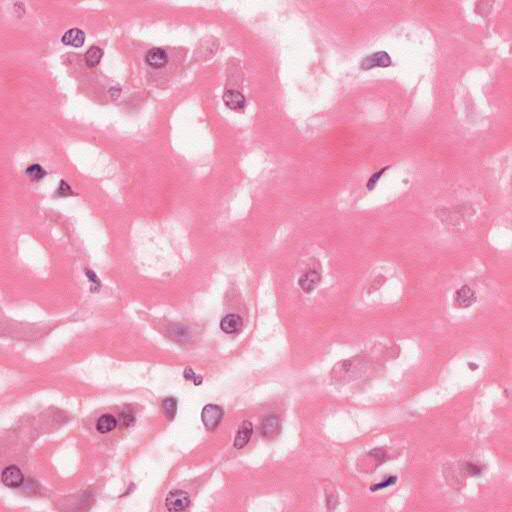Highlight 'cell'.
<instances>
[{
    "label": "cell",
    "instance_id": "obj_3",
    "mask_svg": "<svg viewBox=\"0 0 512 512\" xmlns=\"http://www.w3.org/2000/svg\"><path fill=\"white\" fill-rule=\"evenodd\" d=\"M391 64L392 60L389 54L385 51H378L363 58L361 67L363 70H369L374 67H389Z\"/></svg>",
    "mask_w": 512,
    "mask_h": 512
},
{
    "label": "cell",
    "instance_id": "obj_1",
    "mask_svg": "<svg viewBox=\"0 0 512 512\" xmlns=\"http://www.w3.org/2000/svg\"><path fill=\"white\" fill-rule=\"evenodd\" d=\"M189 504V495L180 489L171 490L165 499V506L169 511H183Z\"/></svg>",
    "mask_w": 512,
    "mask_h": 512
},
{
    "label": "cell",
    "instance_id": "obj_8",
    "mask_svg": "<svg viewBox=\"0 0 512 512\" xmlns=\"http://www.w3.org/2000/svg\"><path fill=\"white\" fill-rule=\"evenodd\" d=\"M223 101L228 108L234 111H242L245 106V98L237 90H227L223 95Z\"/></svg>",
    "mask_w": 512,
    "mask_h": 512
},
{
    "label": "cell",
    "instance_id": "obj_21",
    "mask_svg": "<svg viewBox=\"0 0 512 512\" xmlns=\"http://www.w3.org/2000/svg\"><path fill=\"white\" fill-rule=\"evenodd\" d=\"M119 420H120V422H121L122 425L129 426L130 424H132L133 421H134V418H133L132 414L129 413V412H122L120 414Z\"/></svg>",
    "mask_w": 512,
    "mask_h": 512
},
{
    "label": "cell",
    "instance_id": "obj_6",
    "mask_svg": "<svg viewBox=\"0 0 512 512\" xmlns=\"http://www.w3.org/2000/svg\"><path fill=\"white\" fill-rule=\"evenodd\" d=\"M167 61H168V56L166 51L159 47H154L148 50V52L145 55L146 64L154 69H159L164 67L167 64Z\"/></svg>",
    "mask_w": 512,
    "mask_h": 512
},
{
    "label": "cell",
    "instance_id": "obj_13",
    "mask_svg": "<svg viewBox=\"0 0 512 512\" xmlns=\"http://www.w3.org/2000/svg\"><path fill=\"white\" fill-rule=\"evenodd\" d=\"M117 425V420L111 414H104L98 418L96 422V429L99 433H108L112 431Z\"/></svg>",
    "mask_w": 512,
    "mask_h": 512
},
{
    "label": "cell",
    "instance_id": "obj_23",
    "mask_svg": "<svg viewBox=\"0 0 512 512\" xmlns=\"http://www.w3.org/2000/svg\"><path fill=\"white\" fill-rule=\"evenodd\" d=\"M466 469H467V472H469L471 475H480L481 471H482L481 467H479L478 465L473 464V463H467L466 464Z\"/></svg>",
    "mask_w": 512,
    "mask_h": 512
},
{
    "label": "cell",
    "instance_id": "obj_19",
    "mask_svg": "<svg viewBox=\"0 0 512 512\" xmlns=\"http://www.w3.org/2000/svg\"><path fill=\"white\" fill-rule=\"evenodd\" d=\"M397 478L395 476H390L389 478H387L386 480L380 482L378 484H375V485H372L371 486V490L372 491H376V490H380V489H383V488H386L388 486H391L393 485L395 482H396Z\"/></svg>",
    "mask_w": 512,
    "mask_h": 512
},
{
    "label": "cell",
    "instance_id": "obj_9",
    "mask_svg": "<svg viewBox=\"0 0 512 512\" xmlns=\"http://www.w3.org/2000/svg\"><path fill=\"white\" fill-rule=\"evenodd\" d=\"M321 281V275L316 271H308L302 274L298 280V285L305 293L312 292Z\"/></svg>",
    "mask_w": 512,
    "mask_h": 512
},
{
    "label": "cell",
    "instance_id": "obj_24",
    "mask_svg": "<svg viewBox=\"0 0 512 512\" xmlns=\"http://www.w3.org/2000/svg\"><path fill=\"white\" fill-rule=\"evenodd\" d=\"M468 365L471 367L470 369H472V367H475V368H477V367H478L477 365H475V364H471V363H468ZM473 370H475V368H473Z\"/></svg>",
    "mask_w": 512,
    "mask_h": 512
},
{
    "label": "cell",
    "instance_id": "obj_17",
    "mask_svg": "<svg viewBox=\"0 0 512 512\" xmlns=\"http://www.w3.org/2000/svg\"><path fill=\"white\" fill-rule=\"evenodd\" d=\"M171 334L174 336L176 339H182L185 340L186 338L189 337V330L187 327L183 325H175L174 327L171 328Z\"/></svg>",
    "mask_w": 512,
    "mask_h": 512
},
{
    "label": "cell",
    "instance_id": "obj_22",
    "mask_svg": "<svg viewBox=\"0 0 512 512\" xmlns=\"http://www.w3.org/2000/svg\"><path fill=\"white\" fill-rule=\"evenodd\" d=\"M85 274H86L87 278L90 280V282H92V283H93V285H94L97 288H98V287H100V281H99L98 277H97V276L95 275L94 273H93V271H91V270H89V269H86V270H85Z\"/></svg>",
    "mask_w": 512,
    "mask_h": 512
},
{
    "label": "cell",
    "instance_id": "obj_20",
    "mask_svg": "<svg viewBox=\"0 0 512 512\" xmlns=\"http://www.w3.org/2000/svg\"><path fill=\"white\" fill-rule=\"evenodd\" d=\"M387 168H388V167H384V168H382L381 170L378 171V172H376V173H374V174L370 177V179H369V180H368V182H367V189L372 190L374 188V187H375V185L377 184L378 180H380V178H381V175H382L385 171L387 170Z\"/></svg>",
    "mask_w": 512,
    "mask_h": 512
},
{
    "label": "cell",
    "instance_id": "obj_15",
    "mask_svg": "<svg viewBox=\"0 0 512 512\" xmlns=\"http://www.w3.org/2000/svg\"><path fill=\"white\" fill-rule=\"evenodd\" d=\"M25 173L32 181H39L42 178H44V176L47 174V172L38 164H33L27 167Z\"/></svg>",
    "mask_w": 512,
    "mask_h": 512
},
{
    "label": "cell",
    "instance_id": "obj_16",
    "mask_svg": "<svg viewBox=\"0 0 512 512\" xmlns=\"http://www.w3.org/2000/svg\"><path fill=\"white\" fill-rule=\"evenodd\" d=\"M162 407H163L165 415L167 416V418L169 420H172L173 418H175V414H176V411H177V401H176V399H172V397L164 399L163 402H162Z\"/></svg>",
    "mask_w": 512,
    "mask_h": 512
},
{
    "label": "cell",
    "instance_id": "obj_18",
    "mask_svg": "<svg viewBox=\"0 0 512 512\" xmlns=\"http://www.w3.org/2000/svg\"><path fill=\"white\" fill-rule=\"evenodd\" d=\"M56 195L57 196H61V197H67V196L74 195V192L65 181L62 180L59 184L58 189L56 190Z\"/></svg>",
    "mask_w": 512,
    "mask_h": 512
},
{
    "label": "cell",
    "instance_id": "obj_2",
    "mask_svg": "<svg viewBox=\"0 0 512 512\" xmlns=\"http://www.w3.org/2000/svg\"><path fill=\"white\" fill-rule=\"evenodd\" d=\"M223 418V410L214 404L206 405L201 411V420L205 428L212 431L214 430Z\"/></svg>",
    "mask_w": 512,
    "mask_h": 512
},
{
    "label": "cell",
    "instance_id": "obj_10",
    "mask_svg": "<svg viewBox=\"0 0 512 512\" xmlns=\"http://www.w3.org/2000/svg\"><path fill=\"white\" fill-rule=\"evenodd\" d=\"M280 428V422L276 415L266 416L261 423V434L266 438L274 437Z\"/></svg>",
    "mask_w": 512,
    "mask_h": 512
},
{
    "label": "cell",
    "instance_id": "obj_14",
    "mask_svg": "<svg viewBox=\"0 0 512 512\" xmlns=\"http://www.w3.org/2000/svg\"><path fill=\"white\" fill-rule=\"evenodd\" d=\"M103 56V50L98 46H91L85 53L84 60L87 66L95 67L101 61Z\"/></svg>",
    "mask_w": 512,
    "mask_h": 512
},
{
    "label": "cell",
    "instance_id": "obj_5",
    "mask_svg": "<svg viewBox=\"0 0 512 512\" xmlns=\"http://www.w3.org/2000/svg\"><path fill=\"white\" fill-rule=\"evenodd\" d=\"M1 479H2V482L5 486L11 487V488L19 487L23 483V480H24L21 470L17 466H14V465L8 466L2 471Z\"/></svg>",
    "mask_w": 512,
    "mask_h": 512
},
{
    "label": "cell",
    "instance_id": "obj_12",
    "mask_svg": "<svg viewBox=\"0 0 512 512\" xmlns=\"http://www.w3.org/2000/svg\"><path fill=\"white\" fill-rule=\"evenodd\" d=\"M61 40L65 45H69V46H73V47H80L84 43L85 34L82 30H80L78 28H72V29L67 30L64 33Z\"/></svg>",
    "mask_w": 512,
    "mask_h": 512
},
{
    "label": "cell",
    "instance_id": "obj_11",
    "mask_svg": "<svg viewBox=\"0 0 512 512\" xmlns=\"http://www.w3.org/2000/svg\"><path fill=\"white\" fill-rule=\"evenodd\" d=\"M241 326H242V319L237 314H228L222 318L220 323L221 330L227 334H233L238 332Z\"/></svg>",
    "mask_w": 512,
    "mask_h": 512
},
{
    "label": "cell",
    "instance_id": "obj_4",
    "mask_svg": "<svg viewBox=\"0 0 512 512\" xmlns=\"http://www.w3.org/2000/svg\"><path fill=\"white\" fill-rule=\"evenodd\" d=\"M476 300L477 296L475 290L467 285L460 287L454 293V304L459 308L470 307Z\"/></svg>",
    "mask_w": 512,
    "mask_h": 512
},
{
    "label": "cell",
    "instance_id": "obj_7",
    "mask_svg": "<svg viewBox=\"0 0 512 512\" xmlns=\"http://www.w3.org/2000/svg\"><path fill=\"white\" fill-rule=\"evenodd\" d=\"M252 432H253L252 424L249 421H243L238 427V430L236 432L234 439V447L237 449L245 447L251 438Z\"/></svg>",
    "mask_w": 512,
    "mask_h": 512
}]
</instances>
